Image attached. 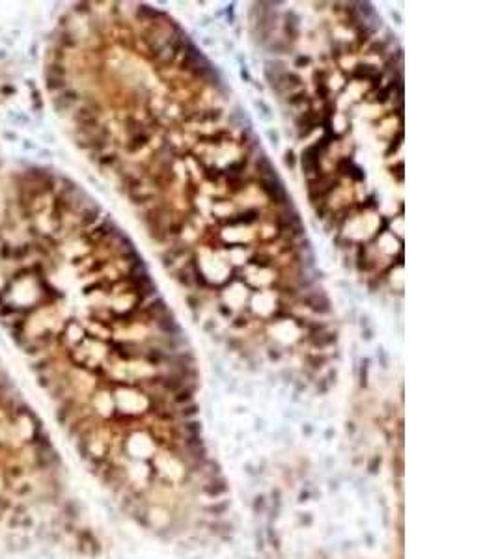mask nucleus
<instances>
[{"instance_id":"obj_1","label":"nucleus","mask_w":498,"mask_h":559,"mask_svg":"<svg viewBox=\"0 0 498 559\" xmlns=\"http://www.w3.org/2000/svg\"><path fill=\"white\" fill-rule=\"evenodd\" d=\"M260 189L265 192V196L269 198L271 204L275 205H288L291 200L288 198V192L284 189V184L276 179H260Z\"/></svg>"},{"instance_id":"obj_2","label":"nucleus","mask_w":498,"mask_h":559,"mask_svg":"<svg viewBox=\"0 0 498 559\" xmlns=\"http://www.w3.org/2000/svg\"><path fill=\"white\" fill-rule=\"evenodd\" d=\"M321 155L323 153L319 151V147L317 145H308L304 151H302V157H301V162H302V170H304V173H308V175H315V177H319L321 175Z\"/></svg>"},{"instance_id":"obj_3","label":"nucleus","mask_w":498,"mask_h":559,"mask_svg":"<svg viewBox=\"0 0 498 559\" xmlns=\"http://www.w3.org/2000/svg\"><path fill=\"white\" fill-rule=\"evenodd\" d=\"M319 125V116L315 110H306L302 112L301 116L297 118V129H299V138H306L310 132L315 131V127Z\"/></svg>"},{"instance_id":"obj_4","label":"nucleus","mask_w":498,"mask_h":559,"mask_svg":"<svg viewBox=\"0 0 498 559\" xmlns=\"http://www.w3.org/2000/svg\"><path fill=\"white\" fill-rule=\"evenodd\" d=\"M353 79L356 80H371L374 82V88H381V71L375 66H369V64H358V66L353 69Z\"/></svg>"},{"instance_id":"obj_5","label":"nucleus","mask_w":498,"mask_h":559,"mask_svg":"<svg viewBox=\"0 0 498 559\" xmlns=\"http://www.w3.org/2000/svg\"><path fill=\"white\" fill-rule=\"evenodd\" d=\"M336 168H338V171H340L341 175H347V177H351L353 181H364V179H366V173L362 171L360 166H356L353 160L347 157L340 158V160L336 162Z\"/></svg>"},{"instance_id":"obj_6","label":"nucleus","mask_w":498,"mask_h":559,"mask_svg":"<svg viewBox=\"0 0 498 559\" xmlns=\"http://www.w3.org/2000/svg\"><path fill=\"white\" fill-rule=\"evenodd\" d=\"M302 302L306 304L312 311H315V313H328L330 311V302H328V298L323 293H310V295L302 298Z\"/></svg>"},{"instance_id":"obj_7","label":"nucleus","mask_w":498,"mask_h":559,"mask_svg":"<svg viewBox=\"0 0 498 559\" xmlns=\"http://www.w3.org/2000/svg\"><path fill=\"white\" fill-rule=\"evenodd\" d=\"M157 328L163 332L164 335H168V337H176V335L181 334V328H179V324L176 322V319H174V315L172 313H164V315H161L157 319Z\"/></svg>"},{"instance_id":"obj_8","label":"nucleus","mask_w":498,"mask_h":559,"mask_svg":"<svg viewBox=\"0 0 498 559\" xmlns=\"http://www.w3.org/2000/svg\"><path fill=\"white\" fill-rule=\"evenodd\" d=\"M198 142L202 144H211V145H222L231 142V132L228 129H220L216 132H211V134H200L198 136Z\"/></svg>"},{"instance_id":"obj_9","label":"nucleus","mask_w":498,"mask_h":559,"mask_svg":"<svg viewBox=\"0 0 498 559\" xmlns=\"http://www.w3.org/2000/svg\"><path fill=\"white\" fill-rule=\"evenodd\" d=\"M148 142H150V134H146L144 131L135 132V134H131L129 142L125 144V151L129 153V155H135V153H138L140 149H144L146 145H148Z\"/></svg>"},{"instance_id":"obj_10","label":"nucleus","mask_w":498,"mask_h":559,"mask_svg":"<svg viewBox=\"0 0 498 559\" xmlns=\"http://www.w3.org/2000/svg\"><path fill=\"white\" fill-rule=\"evenodd\" d=\"M302 77L301 75H297V73L293 71H284L280 77H278V84H276V90H278V86H282L284 90H295V88H299V86H302Z\"/></svg>"},{"instance_id":"obj_11","label":"nucleus","mask_w":498,"mask_h":559,"mask_svg":"<svg viewBox=\"0 0 498 559\" xmlns=\"http://www.w3.org/2000/svg\"><path fill=\"white\" fill-rule=\"evenodd\" d=\"M260 218V211L250 207V209L242 211L241 215H235L233 218H228L226 224H231V226H237V224H254Z\"/></svg>"},{"instance_id":"obj_12","label":"nucleus","mask_w":498,"mask_h":559,"mask_svg":"<svg viewBox=\"0 0 498 559\" xmlns=\"http://www.w3.org/2000/svg\"><path fill=\"white\" fill-rule=\"evenodd\" d=\"M256 170H258V173H260V179H276L275 168H273L271 160L265 157V155H262V157L256 160Z\"/></svg>"},{"instance_id":"obj_13","label":"nucleus","mask_w":498,"mask_h":559,"mask_svg":"<svg viewBox=\"0 0 498 559\" xmlns=\"http://www.w3.org/2000/svg\"><path fill=\"white\" fill-rule=\"evenodd\" d=\"M198 164H200V166H202V168H203V179H205L207 183H213V184L220 183V177H222V175H224L222 170H220V168H216V166H207V164H203V162H202V160H200V158H198Z\"/></svg>"},{"instance_id":"obj_14","label":"nucleus","mask_w":498,"mask_h":559,"mask_svg":"<svg viewBox=\"0 0 498 559\" xmlns=\"http://www.w3.org/2000/svg\"><path fill=\"white\" fill-rule=\"evenodd\" d=\"M246 164H248V158H241L237 162H231L222 170V173L226 177H241L242 171L246 170Z\"/></svg>"},{"instance_id":"obj_15","label":"nucleus","mask_w":498,"mask_h":559,"mask_svg":"<svg viewBox=\"0 0 498 559\" xmlns=\"http://www.w3.org/2000/svg\"><path fill=\"white\" fill-rule=\"evenodd\" d=\"M336 339H338V335L332 334V332H328V334H315V335H310L308 341L314 345V347H317V349H323V347H328V345H332V343H336Z\"/></svg>"},{"instance_id":"obj_16","label":"nucleus","mask_w":498,"mask_h":559,"mask_svg":"<svg viewBox=\"0 0 498 559\" xmlns=\"http://www.w3.org/2000/svg\"><path fill=\"white\" fill-rule=\"evenodd\" d=\"M222 118V110L220 108H211V110L200 112L192 121H200V123H215Z\"/></svg>"},{"instance_id":"obj_17","label":"nucleus","mask_w":498,"mask_h":559,"mask_svg":"<svg viewBox=\"0 0 498 559\" xmlns=\"http://www.w3.org/2000/svg\"><path fill=\"white\" fill-rule=\"evenodd\" d=\"M187 269L192 270V278H194V282H196L198 285L202 287V289H205V287H209V282H207V278L203 276V272H202V270L198 269L196 259H194V257H190V261H189V265H187Z\"/></svg>"},{"instance_id":"obj_18","label":"nucleus","mask_w":498,"mask_h":559,"mask_svg":"<svg viewBox=\"0 0 498 559\" xmlns=\"http://www.w3.org/2000/svg\"><path fill=\"white\" fill-rule=\"evenodd\" d=\"M288 105H289V106H304V105H312V99L308 97V93H306V92H301V93H295V95H291V97H288Z\"/></svg>"},{"instance_id":"obj_19","label":"nucleus","mask_w":498,"mask_h":559,"mask_svg":"<svg viewBox=\"0 0 498 559\" xmlns=\"http://www.w3.org/2000/svg\"><path fill=\"white\" fill-rule=\"evenodd\" d=\"M250 265H254V267H260V269H267V267H271V257L265 256V254H256V256L250 257Z\"/></svg>"},{"instance_id":"obj_20","label":"nucleus","mask_w":498,"mask_h":559,"mask_svg":"<svg viewBox=\"0 0 498 559\" xmlns=\"http://www.w3.org/2000/svg\"><path fill=\"white\" fill-rule=\"evenodd\" d=\"M356 259H358V261H356V265H358V270H362V272H364V270L369 269V261H367L366 246H364V244H360V246H358V256H356Z\"/></svg>"},{"instance_id":"obj_21","label":"nucleus","mask_w":498,"mask_h":559,"mask_svg":"<svg viewBox=\"0 0 498 559\" xmlns=\"http://www.w3.org/2000/svg\"><path fill=\"white\" fill-rule=\"evenodd\" d=\"M390 93H392V90L388 88V86H381V88H377V92H375V101L377 103H387L388 99H390Z\"/></svg>"},{"instance_id":"obj_22","label":"nucleus","mask_w":498,"mask_h":559,"mask_svg":"<svg viewBox=\"0 0 498 559\" xmlns=\"http://www.w3.org/2000/svg\"><path fill=\"white\" fill-rule=\"evenodd\" d=\"M226 183H228V189L231 192H241L242 187H244L242 177H226Z\"/></svg>"},{"instance_id":"obj_23","label":"nucleus","mask_w":498,"mask_h":559,"mask_svg":"<svg viewBox=\"0 0 498 559\" xmlns=\"http://www.w3.org/2000/svg\"><path fill=\"white\" fill-rule=\"evenodd\" d=\"M176 278H177V282L181 283V285H187V287H190V285H192V282H190V274H189V269H179L176 272Z\"/></svg>"},{"instance_id":"obj_24","label":"nucleus","mask_w":498,"mask_h":559,"mask_svg":"<svg viewBox=\"0 0 498 559\" xmlns=\"http://www.w3.org/2000/svg\"><path fill=\"white\" fill-rule=\"evenodd\" d=\"M327 79H328V71H325V69H315V71H314V82H315V86L327 84Z\"/></svg>"},{"instance_id":"obj_25","label":"nucleus","mask_w":498,"mask_h":559,"mask_svg":"<svg viewBox=\"0 0 498 559\" xmlns=\"http://www.w3.org/2000/svg\"><path fill=\"white\" fill-rule=\"evenodd\" d=\"M356 10L360 12L362 15H367V17H375V10L371 4H367V2H362V4H356Z\"/></svg>"},{"instance_id":"obj_26","label":"nucleus","mask_w":498,"mask_h":559,"mask_svg":"<svg viewBox=\"0 0 498 559\" xmlns=\"http://www.w3.org/2000/svg\"><path fill=\"white\" fill-rule=\"evenodd\" d=\"M315 92H317V97H319V99H323V101H328V95H330V88H328V84L315 86Z\"/></svg>"},{"instance_id":"obj_27","label":"nucleus","mask_w":498,"mask_h":559,"mask_svg":"<svg viewBox=\"0 0 498 559\" xmlns=\"http://www.w3.org/2000/svg\"><path fill=\"white\" fill-rule=\"evenodd\" d=\"M286 34H288L291 40H295L297 36H299V28H297V23H286Z\"/></svg>"},{"instance_id":"obj_28","label":"nucleus","mask_w":498,"mask_h":559,"mask_svg":"<svg viewBox=\"0 0 498 559\" xmlns=\"http://www.w3.org/2000/svg\"><path fill=\"white\" fill-rule=\"evenodd\" d=\"M334 110H336V105L334 101H325V106H323V112H325V118H332L334 116Z\"/></svg>"},{"instance_id":"obj_29","label":"nucleus","mask_w":498,"mask_h":559,"mask_svg":"<svg viewBox=\"0 0 498 559\" xmlns=\"http://www.w3.org/2000/svg\"><path fill=\"white\" fill-rule=\"evenodd\" d=\"M385 43H383V41H375V43H371V47H369V49H367V51H369V54H379V53H383V51H385Z\"/></svg>"},{"instance_id":"obj_30","label":"nucleus","mask_w":498,"mask_h":559,"mask_svg":"<svg viewBox=\"0 0 498 559\" xmlns=\"http://www.w3.org/2000/svg\"><path fill=\"white\" fill-rule=\"evenodd\" d=\"M401 140H403V131H400V132H398V138H396V142H392V144H390V147H388L387 155H390V153H392V151H396V149H398V147H400Z\"/></svg>"},{"instance_id":"obj_31","label":"nucleus","mask_w":498,"mask_h":559,"mask_svg":"<svg viewBox=\"0 0 498 559\" xmlns=\"http://www.w3.org/2000/svg\"><path fill=\"white\" fill-rule=\"evenodd\" d=\"M284 162H286V166H289V168H293V166H295V155H293V151H286V155H284Z\"/></svg>"},{"instance_id":"obj_32","label":"nucleus","mask_w":498,"mask_h":559,"mask_svg":"<svg viewBox=\"0 0 498 559\" xmlns=\"http://www.w3.org/2000/svg\"><path fill=\"white\" fill-rule=\"evenodd\" d=\"M267 136H269L271 144H273V145H278V134H276V132L273 131V129H269V131H267Z\"/></svg>"},{"instance_id":"obj_33","label":"nucleus","mask_w":498,"mask_h":559,"mask_svg":"<svg viewBox=\"0 0 498 559\" xmlns=\"http://www.w3.org/2000/svg\"><path fill=\"white\" fill-rule=\"evenodd\" d=\"M288 317H291L289 311H276V313H273V319H275V321H278V319H288Z\"/></svg>"},{"instance_id":"obj_34","label":"nucleus","mask_w":498,"mask_h":559,"mask_svg":"<svg viewBox=\"0 0 498 559\" xmlns=\"http://www.w3.org/2000/svg\"><path fill=\"white\" fill-rule=\"evenodd\" d=\"M310 62H312V60H310L308 56H299V58L295 60L297 66H310Z\"/></svg>"},{"instance_id":"obj_35","label":"nucleus","mask_w":498,"mask_h":559,"mask_svg":"<svg viewBox=\"0 0 498 559\" xmlns=\"http://www.w3.org/2000/svg\"><path fill=\"white\" fill-rule=\"evenodd\" d=\"M315 213H317V217L319 218H325V215H327V207H325V205H319V207L315 209Z\"/></svg>"},{"instance_id":"obj_36","label":"nucleus","mask_w":498,"mask_h":559,"mask_svg":"<svg viewBox=\"0 0 498 559\" xmlns=\"http://www.w3.org/2000/svg\"><path fill=\"white\" fill-rule=\"evenodd\" d=\"M187 302L190 304V308H192V309L198 308V300L194 298V296H187Z\"/></svg>"},{"instance_id":"obj_37","label":"nucleus","mask_w":498,"mask_h":559,"mask_svg":"<svg viewBox=\"0 0 498 559\" xmlns=\"http://www.w3.org/2000/svg\"><path fill=\"white\" fill-rule=\"evenodd\" d=\"M390 15H392V19L396 21V23H398V25H401V15L398 14V12H392V14H390Z\"/></svg>"},{"instance_id":"obj_38","label":"nucleus","mask_w":498,"mask_h":559,"mask_svg":"<svg viewBox=\"0 0 498 559\" xmlns=\"http://www.w3.org/2000/svg\"><path fill=\"white\" fill-rule=\"evenodd\" d=\"M246 324V321L244 319H237L235 322H233V326H237V328H241V326H244Z\"/></svg>"},{"instance_id":"obj_39","label":"nucleus","mask_w":498,"mask_h":559,"mask_svg":"<svg viewBox=\"0 0 498 559\" xmlns=\"http://www.w3.org/2000/svg\"><path fill=\"white\" fill-rule=\"evenodd\" d=\"M218 311H220L222 315H226V317L231 315V311H229V309H226V308H224V306H220V308H218Z\"/></svg>"},{"instance_id":"obj_40","label":"nucleus","mask_w":498,"mask_h":559,"mask_svg":"<svg viewBox=\"0 0 498 559\" xmlns=\"http://www.w3.org/2000/svg\"><path fill=\"white\" fill-rule=\"evenodd\" d=\"M241 75H242V79H246L248 80L250 77H248V73H246V69H244V67H242V71H241Z\"/></svg>"}]
</instances>
